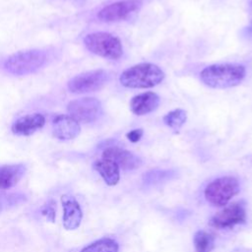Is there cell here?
Wrapping results in <instances>:
<instances>
[{"instance_id": "obj_14", "label": "cell", "mask_w": 252, "mask_h": 252, "mask_svg": "<svg viewBox=\"0 0 252 252\" xmlns=\"http://www.w3.org/2000/svg\"><path fill=\"white\" fill-rule=\"evenodd\" d=\"M159 104V96L153 92L135 95L130 101V109L136 115H145L154 111Z\"/></svg>"}, {"instance_id": "obj_21", "label": "cell", "mask_w": 252, "mask_h": 252, "mask_svg": "<svg viewBox=\"0 0 252 252\" xmlns=\"http://www.w3.org/2000/svg\"><path fill=\"white\" fill-rule=\"evenodd\" d=\"M41 214L50 221H54L56 216V204L53 200L47 201L41 208Z\"/></svg>"}, {"instance_id": "obj_17", "label": "cell", "mask_w": 252, "mask_h": 252, "mask_svg": "<svg viewBox=\"0 0 252 252\" xmlns=\"http://www.w3.org/2000/svg\"><path fill=\"white\" fill-rule=\"evenodd\" d=\"M118 243L109 237L100 238L87 246L80 252H118Z\"/></svg>"}, {"instance_id": "obj_1", "label": "cell", "mask_w": 252, "mask_h": 252, "mask_svg": "<svg viewBox=\"0 0 252 252\" xmlns=\"http://www.w3.org/2000/svg\"><path fill=\"white\" fill-rule=\"evenodd\" d=\"M245 74V67L240 64H214L203 69L200 78L210 88L224 89L239 85Z\"/></svg>"}, {"instance_id": "obj_3", "label": "cell", "mask_w": 252, "mask_h": 252, "mask_svg": "<svg viewBox=\"0 0 252 252\" xmlns=\"http://www.w3.org/2000/svg\"><path fill=\"white\" fill-rule=\"evenodd\" d=\"M46 59V53L39 49L19 51L5 60L4 68L13 75H28L39 70L45 64Z\"/></svg>"}, {"instance_id": "obj_22", "label": "cell", "mask_w": 252, "mask_h": 252, "mask_svg": "<svg viewBox=\"0 0 252 252\" xmlns=\"http://www.w3.org/2000/svg\"><path fill=\"white\" fill-rule=\"evenodd\" d=\"M143 133H144V132H143V129H141V128H139V129H134V130L128 132V133L126 134V137L128 138V140H129L130 142H132V143H137V142L140 141V139L142 138Z\"/></svg>"}, {"instance_id": "obj_13", "label": "cell", "mask_w": 252, "mask_h": 252, "mask_svg": "<svg viewBox=\"0 0 252 252\" xmlns=\"http://www.w3.org/2000/svg\"><path fill=\"white\" fill-rule=\"evenodd\" d=\"M45 124V117L41 113H32L18 118L12 125V132L18 136H30L41 129Z\"/></svg>"}, {"instance_id": "obj_9", "label": "cell", "mask_w": 252, "mask_h": 252, "mask_svg": "<svg viewBox=\"0 0 252 252\" xmlns=\"http://www.w3.org/2000/svg\"><path fill=\"white\" fill-rule=\"evenodd\" d=\"M141 7L139 0H122L103 7L98 13L97 18L102 22H118L126 19L131 13Z\"/></svg>"}, {"instance_id": "obj_4", "label": "cell", "mask_w": 252, "mask_h": 252, "mask_svg": "<svg viewBox=\"0 0 252 252\" xmlns=\"http://www.w3.org/2000/svg\"><path fill=\"white\" fill-rule=\"evenodd\" d=\"M84 43L92 53L106 59L116 60L123 53L120 39L109 32H97L89 33L85 36Z\"/></svg>"}, {"instance_id": "obj_20", "label": "cell", "mask_w": 252, "mask_h": 252, "mask_svg": "<svg viewBox=\"0 0 252 252\" xmlns=\"http://www.w3.org/2000/svg\"><path fill=\"white\" fill-rule=\"evenodd\" d=\"M26 200H27L26 196L24 194H19V193L0 197V210L10 206H15L17 204L25 202Z\"/></svg>"}, {"instance_id": "obj_7", "label": "cell", "mask_w": 252, "mask_h": 252, "mask_svg": "<svg viewBox=\"0 0 252 252\" xmlns=\"http://www.w3.org/2000/svg\"><path fill=\"white\" fill-rule=\"evenodd\" d=\"M69 115L79 123H92L102 114L101 102L95 97H81L70 101L67 105Z\"/></svg>"}, {"instance_id": "obj_12", "label": "cell", "mask_w": 252, "mask_h": 252, "mask_svg": "<svg viewBox=\"0 0 252 252\" xmlns=\"http://www.w3.org/2000/svg\"><path fill=\"white\" fill-rule=\"evenodd\" d=\"M102 158L110 159L114 161L119 168L126 170L135 169L142 163L140 158H138L136 155L118 147L106 148L102 153Z\"/></svg>"}, {"instance_id": "obj_16", "label": "cell", "mask_w": 252, "mask_h": 252, "mask_svg": "<svg viewBox=\"0 0 252 252\" xmlns=\"http://www.w3.org/2000/svg\"><path fill=\"white\" fill-rule=\"evenodd\" d=\"M94 168L99 173L104 182L109 186H114L120 179V168L112 160L101 158L94 163Z\"/></svg>"}, {"instance_id": "obj_11", "label": "cell", "mask_w": 252, "mask_h": 252, "mask_svg": "<svg viewBox=\"0 0 252 252\" xmlns=\"http://www.w3.org/2000/svg\"><path fill=\"white\" fill-rule=\"evenodd\" d=\"M61 203L63 207V226L67 230H74L81 224L83 212L80 204L73 196L62 195Z\"/></svg>"}, {"instance_id": "obj_8", "label": "cell", "mask_w": 252, "mask_h": 252, "mask_svg": "<svg viewBox=\"0 0 252 252\" xmlns=\"http://www.w3.org/2000/svg\"><path fill=\"white\" fill-rule=\"evenodd\" d=\"M246 220L245 207L240 202L232 203L219 213L210 220V224L216 228H227L236 224L243 223Z\"/></svg>"}, {"instance_id": "obj_19", "label": "cell", "mask_w": 252, "mask_h": 252, "mask_svg": "<svg viewBox=\"0 0 252 252\" xmlns=\"http://www.w3.org/2000/svg\"><path fill=\"white\" fill-rule=\"evenodd\" d=\"M186 119H187L186 111L183 109H180V108L174 109V110L166 113L163 116V122L167 126L174 128V129L180 128L185 123Z\"/></svg>"}, {"instance_id": "obj_5", "label": "cell", "mask_w": 252, "mask_h": 252, "mask_svg": "<svg viewBox=\"0 0 252 252\" xmlns=\"http://www.w3.org/2000/svg\"><path fill=\"white\" fill-rule=\"evenodd\" d=\"M239 192V183L232 176H223L209 183L205 189V197L213 206H225Z\"/></svg>"}, {"instance_id": "obj_2", "label": "cell", "mask_w": 252, "mask_h": 252, "mask_svg": "<svg viewBox=\"0 0 252 252\" xmlns=\"http://www.w3.org/2000/svg\"><path fill=\"white\" fill-rule=\"evenodd\" d=\"M164 79L163 71L156 64L140 63L125 71L119 77L122 86L130 89L153 88Z\"/></svg>"}, {"instance_id": "obj_10", "label": "cell", "mask_w": 252, "mask_h": 252, "mask_svg": "<svg viewBox=\"0 0 252 252\" xmlns=\"http://www.w3.org/2000/svg\"><path fill=\"white\" fill-rule=\"evenodd\" d=\"M80 123L70 115L59 114L52 120V133L58 140H72L80 134Z\"/></svg>"}, {"instance_id": "obj_6", "label": "cell", "mask_w": 252, "mask_h": 252, "mask_svg": "<svg viewBox=\"0 0 252 252\" xmlns=\"http://www.w3.org/2000/svg\"><path fill=\"white\" fill-rule=\"evenodd\" d=\"M110 80V73L105 70H93L81 73L68 82V89L74 94H87L102 89Z\"/></svg>"}, {"instance_id": "obj_18", "label": "cell", "mask_w": 252, "mask_h": 252, "mask_svg": "<svg viewBox=\"0 0 252 252\" xmlns=\"http://www.w3.org/2000/svg\"><path fill=\"white\" fill-rule=\"evenodd\" d=\"M196 252H212L215 247V237L204 230H198L193 238Z\"/></svg>"}, {"instance_id": "obj_15", "label": "cell", "mask_w": 252, "mask_h": 252, "mask_svg": "<svg viewBox=\"0 0 252 252\" xmlns=\"http://www.w3.org/2000/svg\"><path fill=\"white\" fill-rule=\"evenodd\" d=\"M26 172V165L23 163L5 164L0 166V189L6 190L19 183Z\"/></svg>"}]
</instances>
